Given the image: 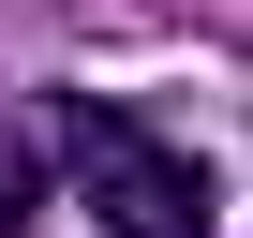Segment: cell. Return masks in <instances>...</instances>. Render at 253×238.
Segmentation results:
<instances>
[{"label":"cell","mask_w":253,"mask_h":238,"mask_svg":"<svg viewBox=\"0 0 253 238\" xmlns=\"http://www.w3.org/2000/svg\"><path fill=\"white\" fill-rule=\"evenodd\" d=\"M60 149H75V194L104 238H209V164L164 149L149 119H104V104H60Z\"/></svg>","instance_id":"cell-1"},{"label":"cell","mask_w":253,"mask_h":238,"mask_svg":"<svg viewBox=\"0 0 253 238\" xmlns=\"http://www.w3.org/2000/svg\"><path fill=\"white\" fill-rule=\"evenodd\" d=\"M30 208H45V149H15V134H0V238H15Z\"/></svg>","instance_id":"cell-2"}]
</instances>
